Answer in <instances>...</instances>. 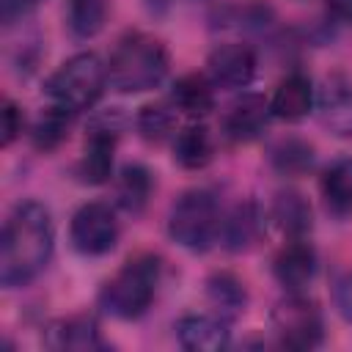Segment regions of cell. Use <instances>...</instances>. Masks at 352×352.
Here are the masks:
<instances>
[{
	"instance_id": "cell-1",
	"label": "cell",
	"mask_w": 352,
	"mask_h": 352,
	"mask_svg": "<svg viewBox=\"0 0 352 352\" xmlns=\"http://www.w3.org/2000/svg\"><path fill=\"white\" fill-rule=\"evenodd\" d=\"M55 253V223L41 201H19L0 236V286L22 289L33 283L50 264Z\"/></svg>"
},
{
	"instance_id": "cell-2",
	"label": "cell",
	"mask_w": 352,
	"mask_h": 352,
	"mask_svg": "<svg viewBox=\"0 0 352 352\" xmlns=\"http://www.w3.org/2000/svg\"><path fill=\"white\" fill-rule=\"evenodd\" d=\"M170 72L168 47L140 30L118 38L107 60V85L118 94H146L165 82Z\"/></svg>"
},
{
	"instance_id": "cell-3",
	"label": "cell",
	"mask_w": 352,
	"mask_h": 352,
	"mask_svg": "<svg viewBox=\"0 0 352 352\" xmlns=\"http://www.w3.org/2000/svg\"><path fill=\"white\" fill-rule=\"evenodd\" d=\"M162 264L151 253H140L129 258L99 292V308L113 319H140L157 294Z\"/></svg>"
},
{
	"instance_id": "cell-4",
	"label": "cell",
	"mask_w": 352,
	"mask_h": 352,
	"mask_svg": "<svg viewBox=\"0 0 352 352\" xmlns=\"http://www.w3.org/2000/svg\"><path fill=\"white\" fill-rule=\"evenodd\" d=\"M220 201L214 190L209 187H192L184 190L168 212V236L190 250V253H206L220 234Z\"/></svg>"
},
{
	"instance_id": "cell-5",
	"label": "cell",
	"mask_w": 352,
	"mask_h": 352,
	"mask_svg": "<svg viewBox=\"0 0 352 352\" xmlns=\"http://www.w3.org/2000/svg\"><path fill=\"white\" fill-rule=\"evenodd\" d=\"M104 88H107V63L96 52L72 55L44 80V96L50 99V104L74 113L94 107L96 99L104 94Z\"/></svg>"
},
{
	"instance_id": "cell-6",
	"label": "cell",
	"mask_w": 352,
	"mask_h": 352,
	"mask_svg": "<svg viewBox=\"0 0 352 352\" xmlns=\"http://www.w3.org/2000/svg\"><path fill=\"white\" fill-rule=\"evenodd\" d=\"M126 126V116L121 107L96 110L85 126V148L74 165V176L82 184H104L113 176V160L118 138Z\"/></svg>"
},
{
	"instance_id": "cell-7",
	"label": "cell",
	"mask_w": 352,
	"mask_h": 352,
	"mask_svg": "<svg viewBox=\"0 0 352 352\" xmlns=\"http://www.w3.org/2000/svg\"><path fill=\"white\" fill-rule=\"evenodd\" d=\"M272 333L286 349H314L324 341V319L319 305L305 292H286L270 314Z\"/></svg>"
},
{
	"instance_id": "cell-8",
	"label": "cell",
	"mask_w": 352,
	"mask_h": 352,
	"mask_svg": "<svg viewBox=\"0 0 352 352\" xmlns=\"http://www.w3.org/2000/svg\"><path fill=\"white\" fill-rule=\"evenodd\" d=\"M118 236L121 226L116 209L104 201H88L72 214L69 239L80 256H104L116 248Z\"/></svg>"
},
{
	"instance_id": "cell-9",
	"label": "cell",
	"mask_w": 352,
	"mask_h": 352,
	"mask_svg": "<svg viewBox=\"0 0 352 352\" xmlns=\"http://www.w3.org/2000/svg\"><path fill=\"white\" fill-rule=\"evenodd\" d=\"M258 69V58L248 44H220L206 58V74L214 88L242 91L253 82Z\"/></svg>"
},
{
	"instance_id": "cell-10",
	"label": "cell",
	"mask_w": 352,
	"mask_h": 352,
	"mask_svg": "<svg viewBox=\"0 0 352 352\" xmlns=\"http://www.w3.org/2000/svg\"><path fill=\"white\" fill-rule=\"evenodd\" d=\"M314 110L327 132L336 138H352V77L330 74L316 88Z\"/></svg>"
},
{
	"instance_id": "cell-11",
	"label": "cell",
	"mask_w": 352,
	"mask_h": 352,
	"mask_svg": "<svg viewBox=\"0 0 352 352\" xmlns=\"http://www.w3.org/2000/svg\"><path fill=\"white\" fill-rule=\"evenodd\" d=\"M270 118H272L270 99H264L261 94L248 91V94L236 96L228 104V110L223 116V132L234 143H250V140L261 138Z\"/></svg>"
},
{
	"instance_id": "cell-12",
	"label": "cell",
	"mask_w": 352,
	"mask_h": 352,
	"mask_svg": "<svg viewBox=\"0 0 352 352\" xmlns=\"http://www.w3.org/2000/svg\"><path fill=\"white\" fill-rule=\"evenodd\" d=\"M316 270H319V258L305 236L289 239L272 258V275L286 292H305L316 278Z\"/></svg>"
},
{
	"instance_id": "cell-13",
	"label": "cell",
	"mask_w": 352,
	"mask_h": 352,
	"mask_svg": "<svg viewBox=\"0 0 352 352\" xmlns=\"http://www.w3.org/2000/svg\"><path fill=\"white\" fill-rule=\"evenodd\" d=\"M44 346L55 352H94V349H107V341L102 338L99 322L88 314H74L66 319H55L44 330Z\"/></svg>"
},
{
	"instance_id": "cell-14",
	"label": "cell",
	"mask_w": 352,
	"mask_h": 352,
	"mask_svg": "<svg viewBox=\"0 0 352 352\" xmlns=\"http://www.w3.org/2000/svg\"><path fill=\"white\" fill-rule=\"evenodd\" d=\"M173 330L179 346L190 352H220L231 344V322L220 314H184Z\"/></svg>"
},
{
	"instance_id": "cell-15",
	"label": "cell",
	"mask_w": 352,
	"mask_h": 352,
	"mask_svg": "<svg viewBox=\"0 0 352 352\" xmlns=\"http://www.w3.org/2000/svg\"><path fill=\"white\" fill-rule=\"evenodd\" d=\"M261 231H264V209L256 201H239L223 214L217 242L228 253H242L258 242Z\"/></svg>"
},
{
	"instance_id": "cell-16",
	"label": "cell",
	"mask_w": 352,
	"mask_h": 352,
	"mask_svg": "<svg viewBox=\"0 0 352 352\" xmlns=\"http://www.w3.org/2000/svg\"><path fill=\"white\" fill-rule=\"evenodd\" d=\"M314 102H316V88L311 77L302 72H292L278 82L270 107L272 116L280 121H302L314 110Z\"/></svg>"
},
{
	"instance_id": "cell-17",
	"label": "cell",
	"mask_w": 352,
	"mask_h": 352,
	"mask_svg": "<svg viewBox=\"0 0 352 352\" xmlns=\"http://www.w3.org/2000/svg\"><path fill=\"white\" fill-rule=\"evenodd\" d=\"M270 217L289 239L308 236L314 228V209L308 198L297 190H278L270 206Z\"/></svg>"
},
{
	"instance_id": "cell-18",
	"label": "cell",
	"mask_w": 352,
	"mask_h": 352,
	"mask_svg": "<svg viewBox=\"0 0 352 352\" xmlns=\"http://www.w3.org/2000/svg\"><path fill=\"white\" fill-rule=\"evenodd\" d=\"M170 104L190 118H204L214 110V82L201 72L182 74L170 88Z\"/></svg>"
},
{
	"instance_id": "cell-19",
	"label": "cell",
	"mask_w": 352,
	"mask_h": 352,
	"mask_svg": "<svg viewBox=\"0 0 352 352\" xmlns=\"http://www.w3.org/2000/svg\"><path fill=\"white\" fill-rule=\"evenodd\" d=\"M214 157V138L206 124H187L173 135V162L184 170H204Z\"/></svg>"
},
{
	"instance_id": "cell-20",
	"label": "cell",
	"mask_w": 352,
	"mask_h": 352,
	"mask_svg": "<svg viewBox=\"0 0 352 352\" xmlns=\"http://www.w3.org/2000/svg\"><path fill=\"white\" fill-rule=\"evenodd\" d=\"M154 195V173L143 162H126L116 179V204L126 214H140Z\"/></svg>"
},
{
	"instance_id": "cell-21",
	"label": "cell",
	"mask_w": 352,
	"mask_h": 352,
	"mask_svg": "<svg viewBox=\"0 0 352 352\" xmlns=\"http://www.w3.org/2000/svg\"><path fill=\"white\" fill-rule=\"evenodd\" d=\"M319 192L333 217L352 214V157L333 160L319 179Z\"/></svg>"
},
{
	"instance_id": "cell-22",
	"label": "cell",
	"mask_w": 352,
	"mask_h": 352,
	"mask_svg": "<svg viewBox=\"0 0 352 352\" xmlns=\"http://www.w3.org/2000/svg\"><path fill=\"white\" fill-rule=\"evenodd\" d=\"M204 286H206V300L212 302L214 314L226 316L228 322H234L236 316L245 314V308H248V289H245V283L234 272L217 270V272H212L206 278Z\"/></svg>"
},
{
	"instance_id": "cell-23",
	"label": "cell",
	"mask_w": 352,
	"mask_h": 352,
	"mask_svg": "<svg viewBox=\"0 0 352 352\" xmlns=\"http://www.w3.org/2000/svg\"><path fill=\"white\" fill-rule=\"evenodd\" d=\"M270 165L280 176H305L316 165V148L302 138H280L270 148Z\"/></svg>"
},
{
	"instance_id": "cell-24",
	"label": "cell",
	"mask_w": 352,
	"mask_h": 352,
	"mask_svg": "<svg viewBox=\"0 0 352 352\" xmlns=\"http://www.w3.org/2000/svg\"><path fill=\"white\" fill-rule=\"evenodd\" d=\"M74 110H66V107H58V104H50L41 110V116L36 118L33 129H30V143L38 148V151H52L58 148L69 132H72V124H74Z\"/></svg>"
},
{
	"instance_id": "cell-25",
	"label": "cell",
	"mask_w": 352,
	"mask_h": 352,
	"mask_svg": "<svg viewBox=\"0 0 352 352\" xmlns=\"http://www.w3.org/2000/svg\"><path fill=\"white\" fill-rule=\"evenodd\" d=\"M63 16H66V30L74 38L88 41L104 28L107 3L104 0H66Z\"/></svg>"
},
{
	"instance_id": "cell-26",
	"label": "cell",
	"mask_w": 352,
	"mask_h": 352,
	"mask_svg": "<svg viewBox=\"0 0 352 352\" xmlns=\"http://www.w3.org/2000/svg\"><path fill=\"white\" fill-rule=\"evenodd\" d=\"M176 107L168 102H151L143 104L135 116V129L148 143H165L176 135Z\"/></svg>"
},
{
	"instance_id": "cell-27",
	"label": "cell",
	"mask_w": 352,
	"mask_h": 352,
	"mask_svg": "<svg viewBox=\"0 0 352 352\" xmlns=\"http://www.w3.org/2000/svg\"><path fill=\"white\" fill-rule=\"evenodd\" d=\"M22 129H25V116H22V110H19L11 99H6V102H3V148H8V146L22 135Z\"/></svg>"
},
{
	"instance_id": "cell-28",
	"label": "cell",
	"mask_w": 352,
	"mask_h": 352,
	"mask_svg": "<svg viewBox=\"0 0 352 352\" xmlns=\"http://www.w3.org/2000/svg\"><path fill=\"white\" fill-rule=\"evenodd\" d=\"M44 0H0V19L6 28L16 25L19 19H25L28 14H33Z\"/></svg>"
},
{
	"instance_id": "cell-29",
	"label": "cell",
	"mask_w": 352,
	"mask_h": 352,
	"mask_svg": "<svg viewBox=\"0 0 352 352\" xmlns=\"http://www.w3.org/2000/svg\"><path fill=\"white\" fill-rule=\"evenodd\" d=\"M336 308L341 319L352 324V270H346L336 283Z\"/></svg>"
},
{
	"instance_id": "cell-30",
	"label": "cell",
	"mask_w": 352,
	"mask_h": 352,
	"mask_svg": "<svg viewBox=\"0 0 352 352\" xmlns=\"http://www.w3.org/2000/svg\"><path fill=\"white\" fill-rule=\"evenodd\" d=\"M324 8L336 25H352V0H324Z\"/></svg>"
}]
</instances>
